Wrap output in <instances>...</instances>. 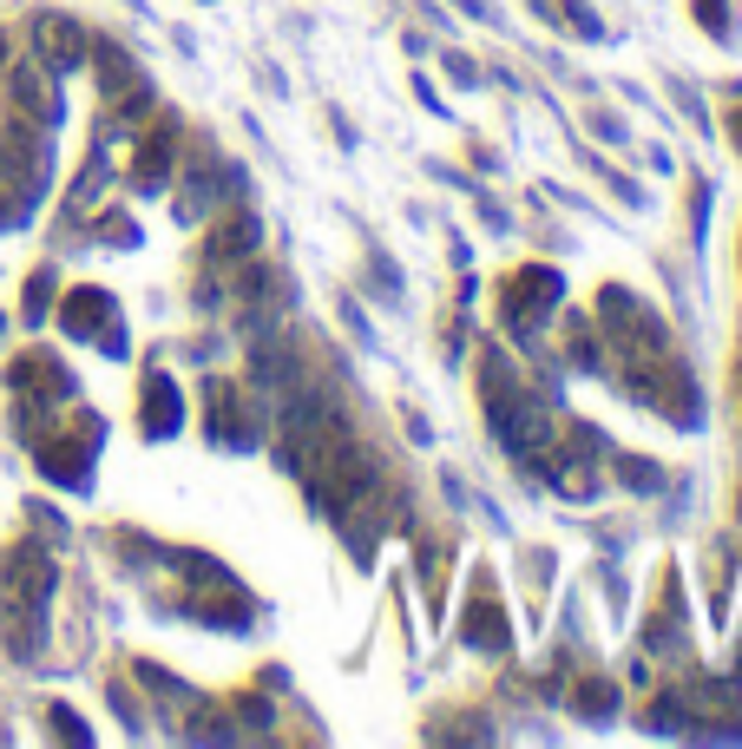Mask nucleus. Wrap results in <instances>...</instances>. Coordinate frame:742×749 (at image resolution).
Wrapping results in <instances>:
<instances>
[{
    "mask_svg": "<svg viewBox=\"0 0 742 749\" xmlns=\"http://www.w3.org/2000/svg\"><path fill=\"white\" fill-rule=\"evenodd\" d=\"M53 586H59V566H53L39 546H13V553L0 559V638H7L20 658L39 651Z\"/></svg>",
    "mask_w": 742,
    "mask_h": 749,
    "instance_id": "nucleus-1",
    "label": "nucleus"
},
{
    "mask_svg": "<svg viewBox=\"0 0 742 749\" xmlns=\"http://www.w3.org/2000/svg\"><path fill=\"white\" fill-rule=\"evenodd\" d=\"M33 46H39V66L46 72H72L85 59V26L66 20V13H39L33 20Z\"/></svg>",
    "mask_w": 742,
    "mask_h": 749,
    "instance_id": "nucleus-2",
    "label": "nucleus"
},
{
    "mask_svg": "<svg viewBox=\"0 0 742 749\" xmlns=\"http://www.w3.org/2000/svg\"><path fill=\"white\" fill-rule=\"evenodd\" d=\"M210 441L224 447H256V415L237 388H210Z\"/></svg>",
    "mask_w": 742,
    "mask_h": 749,
    "instance_id": "nucleus-3",
    "label": "nucleus"
},
{
    "mask_svg": "<svg viewBox=\"0 0 742 749\" xmlns=\"http://www.w3.org/2000/svg\"><path fill=\"white\" fill-rule=\"evenodd\" d=\"M552 303H559V276H552V270H526V276L513 283V329H520V336L539 329V322L552 316Z\"/></svg>",
    "mask_w": 742,
    "mask_h": 749,
    "instance_id": "nucleus-4",
    "label": "nucleus"
},
{
    "mask_svg": "<svg viewBox=\"0 0 742 749\" xmlns=\"http://www.w3.org/2000/svg\"><path fill=\"white\" fill-rule=\"evenodd\" d=\"M118 316H112V296L105 290H72L66 303H59V329L66 336H105Z\"/></svg>",
    "mask_w": 742,
    "mask_h": 749,
    "instance_id": "nucleus-5",
    "label": "nucleus"
},
{
    "mask_svg": "<svg viewBox=\"0 0 742 749\" xmlns=\"http://www.w3.org/2000/svg\"><path fill=\"white\" fill-rule=\"evenodd\" d=\"M178 388L164 382V375H145V441H164V434H178Z\"/></svg>",
    "mask_w": 742,
    "mask_h": 749,
    "instance_id": "nucleus-6",
    "label": "nucleus"
},
{
    "mask_svg": "<svg viewBox=\"0 0 742 749\" xmlns=\"http://www.w3.org/2000/svg\"><path fill=\"white\" fill-rule=\"evenodd\" d=\"M0 178L39 184V138H33L26 125H7V132H0Z\"/></svg>",
    "mask_w": 742,
    "mask_h": 749,
    "instance_id": "nucleus-7",
    "label": "nucleus"
},
{
    "mask_svg": "<svg viewBox=\"0 0 742 749\" xmlns=\"http://www.w3.org/2000/svg\"><path fill=\"white\" fill-rule=\"evenodd\" d=\"M7 86H13V105H20V112H26L33 125H59V99L46 92V79H39L33 66H20V72H13Z\"/></svg>",
    "mask_w": 742,
    "mask_h": 749,
    "instance_id": "nucleus-8",
    "label": "nucleus"
},
{
    "mask_svg": "<svg viewBox=\"0 0 742 749\" xmlns=\"http://www.w3.org/2000/svg\"><path fill=\"white\" fill-rule=\"evenodd\" d=\"M467 645L506 651V619H500V605H493L487 592H473V605H467Z\"/></svg>",
    "mask_w": 742,
    "mask_h": 749,
    "instance_id": "nucleus-9",
    "label": "nucleus"
},
{
    "mask_svg": "<svg viewBox=\"0 0 742 749\" xmlns=\"http://www.w3.org/2000/svg\"><path fill=\"white\" fill-rule=\"evenodd\" d=\"M171 158H178V138H171V132H151L145 151H138V164H132V178H138L145 191H158V184L171 178Z\"/></svg>",
    "mask_w": 742,
    "mask_h": 749,
    "instance_id": "nucleus-10",
    "label": "nucleus"
},
{
    "mask_svg": "<svg viewBox=\"0 0 742 749\" xmlns=\"http://www.w3.org/2000/svg\"><path fill=\"white\" fill-rule=\"evenodd\" d=\"M250 250H256V217H237V224L210 230V263H237V257H250Z\"/></svg>",
    "mask_w": 742,
    "mask_h": 749,
    "instance_id": "nucleus-11",
    "label": "nucleus"
},
{
    "mask_svg": "<svg viewBox=\"0 0 742 749\" xmlns=\"http://www.w3.org/2000/svg\"><path fill=\"white\" fill-rule=\"evenodd\" d=\"M99 72H105V99H132L145 79L132 72V59L118 53V46H99Z\"/></svg>",
    "mask_w": 742,
    "mask_h": 749,
    "instance_id": "nucleus-12",
    "label": "nucleus"
},
{
    "mask_svg": "<svg viewBox=\"0 0 742 749\" xmlns=\"http://www.w3.org/2000/svg\"><path fill=\"white\" fill-rule=\"evenodd\" d=\"M579 711H592V717H612V711H618V691L592 678V684H579Z\"/></svg>",
    "mask_w": 742,
    "mask_h": 749,
    "instance_id": "nucleus-13",
    "label": "nucleus"
},
{
    "mask_svg": "<svg viewBox=\"0 0 742 749\" xmlns=\"http://www.w3.org/2000/svg\"><path fill=\"white\" fill-rule=\"evenodd\" d=\"M618 474H625L631 487H664V474H658V467H644V461H625Z\"/></svg>",
    "mask_w": 742,
    "mask_h": 749,
    "instance_id": "nucleus-14",
    "label": "nucleus"
},
{
    "mask_svg": "<svg viewBox=\"0 0 742 749\" xmlns=\"http://www.w3.org/2000/svg\"><path fill=\"white\" fill-rule=\"evenodd\" d=\"M53 737H66V744H85V724H79L72 711H53Z\"/></svg>",
    "mask_w": 742,
    "mask_h": 749,
    "instance_id": "nucleus-15",
    "label": "nucleus"
},
{
    "mask_svg": "<svg viewBox=\"0 0 742 749\" xmlns=\"http://www.w3.org/2000/svg\"><path fill=\"white\" fill-rule=\"evenodd\" d=\"M697 13H704V26H717V33L730 26V7H723V0H697Z\"/></svg>",
    "mask_w": 742,
    "mask_h": 749,
    "instance_id": "nucleus-16",
    "label": "nucleus"
},
{
    "mask_svg": "<svg viewBox=\"0 0 742 749\" xmlns=\"http://www.w3.org/2000/svg\"><path fill=\"white\" fill-rule=\"evenodd\" d=\"M737 138H742V112H737Z\"/></svg>",
    "mask_w": 742,
    "mask_h": 749,
    "instance_id": "nucleus-17",
    "label": "nucleus"
}]
</instances>
